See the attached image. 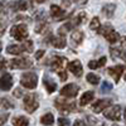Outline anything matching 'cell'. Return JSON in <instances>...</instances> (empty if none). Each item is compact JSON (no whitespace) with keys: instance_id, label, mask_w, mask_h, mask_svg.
I'll return each instance as SVG.
<instances>
[{"instance_id":"cell-1","label":"cell","mask_w":126,"mask_h":126,"mask_svg":"<svg viewBox=\"0 0 126 126\" xmlns=\"http://www.w3.org/2000/svg\"><path fill=\"white\" fill-rule=\"evenodd\" d=\"M20 83L22 86H24L28 90H33L37 87V83H38V76L35 75L34 72H27L23 73L22 78H20Z\"/></svg>"},{"instance_id":"cell-2","label":"cell","mask_w":126,"mask_h":126,"mask_svg":"<svg viewBox=\"0 0 126 126\" xmlns=\"http://www.w3.org/2000/svg\"><path fill=\"white\" fill-rule=\"evenodd\" d=\"M39 106L38 97L34 93H28L24 96V109L28 113H33Z\"/></svg>"},{"instance_id":"cell-3","label":"cell","mask_w":126,"mask_h":126,"mask_svg":"<svg viewBox=\"0 0 126 126\" xmlns=\"http://www.w3.org/2000/svg\"><path fill=\"white\" fill-rule=\"evenodd\" d=\"M54 106L62 113H68V112H71V111H73V110L76 109V103L75 102H68L67 100L59 97V98H57L54 101Z\"/></svg>"},{"instance_id":"cell-4","label":"cell","mask_w":126,"mask_h":126,"mask_svg":"<svg viewBox=\"0 0 126 126\" xmlns=\"http://www.w3.org/2000/svg\"><path fill=\"white\" fill-rule=\"evenodd\" d=\"M10 34L13 38H15L16 40H24L28 37V28L24 24H18L14 25L10 30Z\"/></svg>"},{"instance_id":"cell-5","label":"cell","mask_w":126,"mask_h":126,"mask_svg":"<svg viewBox=\"0 0 126 126\" xmlns=\"http://www.w3.org/2000/svg\"><path fill=\"white\" fill-rule=\"evenodd\" d=\"M100 33L106 38L110 43H116V42L120 39V35H119V33H116L113 29H112V27L110 25V24H107V25H105L101 30H100Z\"/></svg>"},{"instance_id":"cell-6","label":"cell","mask_w":126,"mask_h":126,"mask_svg":"<svg viewBox=\"0 0 126 126\" xmlns=\"http://www.w3.org/2000/svg\"><path fill=\"white\" fill-rule=\"evenodd\" d=\"M9 67L13 69H25L32 67V61L29 58H15L9 62Z\"/></svg>"},{"instance_id":"cell-7","label":"cell","mask_w":126,"mask_h":126,"mask_svg":"<svg viewBox=\"0 0 126 126\" xmlns=\"http://www.w3.org/2000/svg\"><path fill=\"white\" fill-rule=\"evenodd\" d=\"M103 116L106 119H109V120H112V121H119L121 119V107L119 106V105L110 106L107 110H105Z\"/></svg>"},{"instance_id":"cell-8","label":"cell","mask_w":126,"mask_h":126,"mask_svg":"<svg viewBox=\"0 0 126 126\" xmlns=\"http://www.w3.org/2000/svg\"><path fill=\"white\" fill-rule=\"evenodd\" d=\"M79 91V87L76 85V83H68L61 90V94L63 97H68V98H72V97H76L77 93Z\"/></svg>"},{"instance_id":"cell-9","label":"cell","mask_w":126,"mask_h":126,"mask_svg":"<svg viewBox=\"0 0 126 126\" xmlns=\"http://www.w3.org/2000/svg\"><path fill=\"white\" fill-rule=\"evenodd\" d=\"M66 62H67V58H64V57H59V56H56V57H52L50 59H49V62L47 63V64H49L50 66V68L53 69V71H62L61 68H63L64 67V64H66Z\"/></svg>"},{"instance_id":"cell-10","label":"cell","mask_w":126,"mask_h":126,"mask_svg":"<svg viewBox=\"0 0 126 126\" xmlns=\"http://www.w3.org/2000/svg\"><path fill=\"white\" fill-rule=\"evenodd\" d=\"M13 87V77L10 73H4L0 77V90L3 91H9Z\"/></svg>"},{"instance_id":"cell-11","label":"cell","mask_w":126,"mask_h":126,"mask_svg":"<svg viewBox=\"0 0 126 126\" xmlns=\"http://www.w3.org/2000/svg\"><path fill=\"white\" fill-rule=\"evenodd\" d=\"M110 105H111V100H109V98H102V100L96 101V102L92 105V110L96 112V113H100V112H102L103 110H106V107H109Z\"/></svg>"},{"instance_id":"cell-12","label":"cell","mask_w":126,"mask_h":126,"mask_svg":"<svg viewBox=\"0 0 126 126\" xmlns=\"http://www.w3.org/2000/svg\"><path fill=\"white\" fill-rule=\"evenodd\" d=\"M68 69H69L76 77H81V76H82V73H83L82 64H81V62H79L78 59L72 61L69 64H68Z\"/></svg>"},{"instance_id":"cell-13","label":"cell","mask_w":126,"mask_h":126,"mask_svg":"<svg viewBox=\"0 0 126 126\" xmlns=\"http://www.w3.org/2000/svg\"><path fill=\"white\" fill-rule=\"evenodd\" d=\"M107 72L110 73V75L113 77V79L116 81V83L120 81V77L122 75V72H124V66H115V67H110L107 68Z\"/></svg>"},{"instance_id":"cell-14","label":"cell","mask_w":126,"mask_h":126,"mask_svg":"<svg viewBox=\"0 0 126 126\" xmlns=\"http://www.w3.org/2000/svg\"><path fill=\"white\" fill-rule=\"evenodd\" d=\"M50 15L53 16L54 19H57V20H61V19L64 18L66 12L63 9H61L58 5H52L50 6Z\"/></svg>"},{"instance_id":"cell-15","label":"cell","mask_w":126,"mask_h":126,"mask_svg":"<svg viewBox=\"0 0 126 126\" xmlns=\"http://www.w3.org/2000/svg\"><path fill=\"white\" fill-rule=\"evenodd\" d=\"M110 52H111V57L113 59L120 58L126 63V50H124L122 48H111Z\"/></svg>"},{"instance_id":"cell-16","label":"cell","mask_w":126,"mask_h":126,"mask_svg":"<svg viewBox=\"0 0 126 126\" xmlns=\"http://www.w3.org/2000/svg\"><path fill=\"white\" fill-rule=\"evenodd\" d=\"M43 82H44V87L47 88L48 93H52V92H54V91H56V88H57V83H56L53 79H52L50 77L46 76V77L43 78Z\"/></svg>"},{"instance_id":"cell-17","label":"cell","mask_w":126,"mask_h":126,"mask_svg":"<svg viewBox=\"0 0 126 126\" xmlns=\"http://www.w3.org/2000/svg\"><path fill=\"white\" fill-rule=\"evenodd\" d=\"M10 8L13 10H16V12H23V10H27L28 4L25 0H16V1L10 4Z\"/></svg>"},{"instance_id":"cell-18","label":"cell","mask_w":126,"mask_h":126,"mask_svg":"<svg viewBox=\"0 0 126 126\" xmlns=\"http://www.w3.org/2000/svg\"><path fill=\"white\" fill-rule=\"evenodd\" d=\"M93 98H94V92L93 91H87L86 93L82 94V97L79 100V105L81 106H86V105L90 103Z\"/></svg>"},{"instance_id":"cell-19","label":"cell","mask_w":126,"mask_h":126,"mask_svg":"<svg viewBox=\"0 0 126 126\" xmlns=\"http://www.w3.org/2000/svg\"><path fill=\"white\" fill-rule=\"evenodd\" d=\"M66 38L64 35H59V37H56L52 39V44H53V47L58 48V49H62V48H64L66 47Z\"/></svg>"},{"instance_id":"cell-20","label":"cell","mask_w":126,"mask_h":126,"mask_svg":"<svg viewBox=\"0 0 126 126\" xmlns=\"http://www.w3.org/2000/svg\"><path fill=\"white\" fill-rule=\"evenodd\" d=\"M115 10H116V5L115 4H106L102 8V14L106 18H112Z\"/></svg>"},{"instance_id":"cell-21","label":"cell","mask_w":126,"mask_h":126,"mask_svg":"<svg viewBox=\"0 0 126 126\" xmlns=\"http://www.w3.org/2000/svg\"><path fill=\"white\" fill-rule=\"evenodd\" d=\"M107 58L106 57H101L98 61H91L88 63V67L91 69H97V68H101L102 66H105V63H106Z\"/></svg>"},{"instance_id":"cell-22","label":"cell","mask_w":126,"mask_h":126,"mask_svg":"<svg viewBox=\"0 0 126 126\" xmlns=\"http://www.w3.org/2000/svg\"><path fill=\"white\" fill-rule=\"evenodd\" d=\"M40 122L43 124V125H53V122H54V116H53V113H50V112H48V113H46V115H43V116L40 117Z\"/></svg>"},{"instance_id":"cell-23","label":"cell","mask_w":126,"mask_h":126,"mask_svg":"<svg viewBox=\"0 0 126 126\" xmlns=\"http://www.w3.org/2000/svg\"><path fill=\"white\" fill-rule=\"evenodd\" d=\"M6 52L9 54H20L23 52V47H19V46H15V44H12V46H8L6 47Z\"/></svg>"},{"instance_id":"cell-24","label":"cell","mask_w":126,"mask_h":126,"mask_svg":"<svg viewBox=\"0 0 126 126\" xmlns=\"http://www.w3.org/2000/svg\"><path fill=\"white\" fill-rule=\"evenodd\" d=\"M13 124H14V126H28L29 120L25 116H18V117H14Z\"/></svg>"},{"instance_id":"cell-25","label":"cell","mask_w":126,"mask_h":126,"mask_svg":"<svg viewBox=\"0 0 126 126\" xmlns=\"http://www.w3.org/2000/svg\"><path fill=\"white\" fill-rule=\"evenodd\" d=\"M73 27H75V24H73V22H68L66 24H63L59 29H58V33L59 35H64L67 32H69L71 29H73Z\"/></svg>"},{"instance_id":"cell-26","label":"cell","mask_w":126,"mask_h":126,"mask_svg":"<svg viewBox=\"0 0 126 126\" xmlns=\"http://www.w3.org/2000/svg\"><path fill=\"white\" fill-rule=\"evenodd\" d=\"M83 33L81 30H76V32H73L72 33V40L75 42L76 44H79V43H82V40H83Z\"/></svg>"},{"instance_id":"cell-27","label":"cell","mask_w":126,"mask_h":126,"mask_svg":"<svg viewBox=\"0 0 126 126\" xmlns=\"http://www.w3.org/2000/svg\"><path fill=\"white\" fill-rule=\"evenodd\" d=\"M86 79H87L88 83H91V85H98V82H100V77L96 73H88L86 76Z\"/></svg>"},{"instance_id":"cell-28","label":"cell","mask_w":126,"mask_h":126,"mask_svg":"<svg viewBox=\"0 0 126 126\" xmlns=\"http://www.w3.org/2000/svg\"><path fill=\"white\" fill-rule=\"evenodd\" d=\"M0 103H1L3 109H14V103L10 101L8 97H3L1 100H0Z\"/></svg>"},{"instance_id":"cell-29","label":"cell","mask_w":126,"mask_h":126,"mask_svg":"<svg viewBox=\"0 0 126 126\" xmlns=\"http://www.w3.org/2000/svg\"><path fill=\"white\" fill-rule=\"evenodd\" d=\"M90 28L92 30H98L100 32V28H101V23H100V19L97 16H94L92 20H91V24H90Z\"/></svg>"},{"instance_id":"cell-30","label":"cell","mask_w":126,"mask_h":126,"mask_svg":"<svg viewBox=\"0 0 126 126\" xmlns=\"http://www.w3.org/2000/svg\"><path fill=\"white\" fill-rule=\"evenodd\" d=\"M22 47H23V50L28 52V53H32V52H33V42L32 40H24Z\"/></svg>"},{"instance_id":"cell-31","label":"cell","mask_w":126,"mask_h":126,"mask_svg":"<svg viewBox=\"0 0 126 126\" xmlns=\"http://www.w3.org/2000/svg\"><path fill=\"white\" fill-rule=\"evenodd\" d=\"M86 18H87V15H86V13H79V15L75 19V22H73V24H75V27L76 25H79V24H82L83 22H85V20H86Z\"/></svg>"},{"instance_id":"cell-32","label":"cell","mask_w":126,"mask_h":126,"mask_svg":"<svg viewBox=\"0 0 126 126\" xmlns=\"http://www.w3.org/2000/svg\"><path fill=\"white\" fill-rule=\"evenodd\" d=\"M111 90H112V83L105 81V82L102 83V86H101V92H102V93H107V92H110Z\"/></svg>"},{"instance_id":"cell-33","label":"cell","mask_w":126,"mask_h":126,"mask_svg":"<svg viewBox=\"0 0 126 126\" xmlns=\"http://www.w3.org/2000/svg\"><path fill=\"white\" fill-rule=\"evenodd\" d=\"M57 122H58V126H69V120L64 117H59Z\"/></svg>"},{"instance_id":"cell-34","label":"cell","mask_w":126,"mask_h":126,"mask_svg":"<svg viewBox=\"0 0 126 126\" xmlns=\"http://www.w3.org/2000/svg\"><path fill=\"white\" fill-rule=\"evenodd\" d=\"M8 119H9V113H0V125H3V124H5L6 121H8Z\"/></svg>"},{"instance_id":"cell-35","label":"cell","mask_w":126,"mask_h":126,"mask_svg":"<svg viewBox=\"0 0 126 126\" xmlns=\"http://www.w3.org/2000/svg\"><path fill=\"white\" fill-rule=\"evenodd\" d=\"M73 126H88L86 121H83V120H76L75 124H73Z\"/></svg>"},{"instance_id":"cell-36","label":"cell","mask_w":126,"mask_h":126,"mask_svg":"<svg viewBox=\"0 0 126 126\" xmlns=\"http://www.w3.org/2000/svg\"><path fill=\"white\" fill-rule=\"evenodd\" d=\"M5 29H6V23H4V22H1V20H0V35L4 34Z\"/></svg>"},{"instance_id":"cell-37","label":"cell","mask_w":126,"mask_h":126,"mask_svg":"<svg viewBox=\"0 0 126 126\" xmlns=\"http://www.w3.org/2000/svg\"><path fill=\"white\" fill-rule=\"evenodd\" d=\"M58 76L61 77V79H62V81H66V79H67V77H68V76H67V73H66L64 71H59V72H58Z\"/></svg>"},{"instance_id":"cell-38","label":"cell","mask_w":126,"mask_h":126,"mask_svg":"<svg viewBox=\"0 0 126 126\" xmlns=\"http://www.w3.org/2000/svg\"><path fill=\"white\" fill-rule=\"evenodd\" d=\"M14 96L18 97V98H19V97H22V96H23V91L20 90V88H15V91H14Z\"/></svg>"},{"instance_id":"cell-39","label":"cell","mask_w":126,"mask_h":126,"mask_svg":"<svg viewBox=\"0 0 126 126\" xmlns=\"http://www.w3.org/2000/svg\"><path fill=\"white\" fill-rule=\"evenodd\" d=\"M44 56V50H42V49H39L37 53H35V59H40L42 57Z\"/></svg>"},{"instance_id":"cell-40","label":"cell","mask_w":126,"mask_h":126,"mask_svg":"<svg viewBox=\"0 0 126 126\" xmlns=\"http://www.w3.org/2000/svg\"><path fill=\"white\" fill-rule=\"evenodd\" d=\"M6 66V61L4 58H0V71H3Z\"/></svg>"},{"instance_id":"cell-41","label":"cell","mask_w":126,"mask_h":126,"mask_svg":"<svg viewBox=\"0 0 126 126\" xmlns=\"http://www.w3.org/2000/svg\"><path fill=\"white\" fill-rule=\"evenodd\" d=\"M76 3H77L78 5H85V4L87 3V0H76Z\"/></svg>"},{"instance_id":"cell-42","label":"cell","mask_w":126,"mask_h":126,"mask_svg":"<svg viewBox=\"0 0 126 126\" xmlns=\"http://www.w3.org/2000/svg\"><path fill=\"white\" fill-rule=\"evenodd\" d=\"M63 5H64V6H69V1H68V0H63Z\"/></svg>"},{"instance_id":"cell-43","label":"cell","mask_w":126,"mask_h":126,"mask_svg":"<svg viewBox=\"0 0 126 126\" xmlns=\"http://www.w3.org/2000/svg\"><path fill=\"white\" fill-rule=\"evenodd\" d=\"M35 1H37V3H39V4H42V3H46L47 0H35Z\"/></svg>"},{"instance_id":"cell-44","label":"cell","mask_w":126,"mask_h":126,"mask_svg":"<svg viewBox=\"0 0 126 126\" xmlns=\"http://www.w3.org/2000/svg\"><path fill=\"white\" fill-rule=\"evenodd\" d=\"M124 117H125V122H126V109H125V112H124Z\"/></svg>"},{"instance_id":"cell-45","label":"cell","mask_w":126,"mask_h":126,"mask_svg":"<svg viewBox=\"0 0 126 126\" xmlns=\"http://www.w3.org/2000/svg\"><path fill=\"white\" fill-rule=\"evenodd\" d=\"M112 126H120V125H117V124H115V125H112Z\"/></svg>"},{"instance_id":"cell-46","label":"cell","mask_w":126,"mask_h":126,"mask_svg":"<svg viewBox=\"0 0 126 126\" xmlns=\"http://www.w3.org/2000/svg\"><path fill=\"white\" fill-rule=\"evenodd\" d=\"M0 50H1V43H0Z\"/></svg>"},{"instance_id":"cell-47","label":"cell","mask_w":126,"mask_h":126,"mask_svg":"<svg viewBox=\"0 0 126 126\" xmlns=\"http://www.w3.org/2000/svg\"><path fill=\"white\" fill-rule=\"evenodd\" d=\"M124 78H125V81H126V75H125V77H124Z\"/></svg>"},{"instance_id":"cell-48","label":"cell","mask_w":126,"mask_h":126,"mask_svg":"<svg viewBox=\"0 0 126 126\" xmlns=\"http://www.w3.org/2000/svg\"><path fill=\"white\" fill-rule=\"evenodd\" d=\"M101 126H105V125H101Z\"/></svg>"},{"instance_id":"cell-49","label":"cell","mask_w":126,"mask_h":126,"mask_svg":"<svg viewBox=\"0 0 126 126\" xmlns=\"http://www.w3.org/2000/svg\"><path fill=\"white\" fill-rule=\"evenodd\" d=\"M125 40H126V38H125Z\"/></svg>"}]
</instances>
